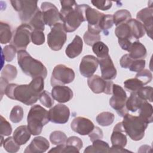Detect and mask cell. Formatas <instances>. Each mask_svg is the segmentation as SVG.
<instances>
[{"label": "cell", "instance_id": "obj_1", "mask_svg": "<svg viewBox=\"0 0 153 153\" xmlns=\"http://www.w3.org/2000/svg\"><path fill=\"white\" fill-rule=\"evenodd\" d=\"M44 79L42 76H37L32 78L29 84H8L5 88V94L11 99L18 100L27 106L33 105L44 91Z\"/></svg>", "mask_w": 153, "mask_h": 153}, {"label": "cell", "instance_id": "obj_2", "mask_svg": "<svg viewBox=\"0 0 153 153\" xmlns=\"http://www.w3.org/2000/svg\"><path fill=\"white\" fill-rule=\"evenodd\" d=\"M60 11L62 22L66 32H73L78 29L81 23L86 21L85 10L87 4L78 5L75 1H60Z\"/></svg>", "mask_w": 153, "mask_h": 153}, {"label": "cell", "instance_id": "obj_3", "mask_svg": "<svg viewBox=\"0 0 153 153\" xmlns=\"http://www.w3.org/2000/svg\"><path fill=\"white\" fill-rule=\"evenodd\" d=\"M17 62L23 72L32 78L37 76L46 78L47 70L45 66L39 60L33 59L25 50L18 51Z\"/></svg>", "mask_w": 153, "mask_h": 153}, {"label": "cell", "instance_id": "obj_4", "mask_svg": "<svg viewBox=\"0 0 153 153\" xmlns=\"http://www.w3.org/2000/svg\"><path fill=\"white\" fill-rule=\"evenodd\" d=\"M50 121L48 114L45 109L39 105L32 106L27 114V128L32 135L41 133L42 127Z\"/></svg>", "mask_w": 153, "mask_h": 153}, {"label": "cell", "instance_id": "obj_5", "mask_svg": "<svg viewBox=\"0 0 153 153\" xmlns=\"http://www.w3.org/2000/svg\"><path fill=\"white\" fill-rule=\"evenodd\" d=\"M122 124L126 134L134 141L143 139L148 125L139 116L132 115L128 113L123 117Z\"/></svg>", "mask_w": 153, "mask_h": 153}, {"label": "cell", "instance_id": "obj_6", "mask_svg": "<svg viewBox=\"0 0 153 153\" xmlns=\"http://www.w3.org/2000/svg\"><path fill=\"white\" fill-rule=\"evenodd\" d=\"M11 4L14 10L19 13V18L24 23H29L39 10L36 1H11Z\"/></svg>", "mask_w": 153, "mask_h": 153}, {"label": "cell", "instance_id": "obj_7", "mask_svg": "<svg viewBox=\"0 0 153 153\" xmlns=\"http://www.w3.org/2000/svg\"><path fill=\"white\" fill-rule=\"evenodd\" d=\"M112 96L109 99L110 106L115 110L119 116L123 117L128 113L126 106L127 99L125 90L118 84L112 85Z\"/></svg>", "mask_w": 153, "mask_h": 153}, {"label": "cell", "instance_id": "obj_8", "mask_svg": "<svg viewBox=\"0 0 153 153\" xmlns=\"http://www.w3.org/2000/svg\"><path fill=\"white\" fill-rule=\"evenodd\" d=\"M66 39L67 34L64 29L63 23L54 25L47 35V44L53 51L61 50Z\"/></svg>", "mask_w": 153, "mask_h": 153}, {"label": "cell", "instance_id": "obj_9", "mask_svg": "<svg viewBox=\"0 0 153 153\" xmlns=\"http://www.w3.org/2000/svg\"><path fill=\"white\" fill-rule=\"evenodd\" d=\"M75 76L73 69L65 65H57L54 68L51 74V85L55 86L69 84L74 80Z\"/></svg>", "mask_w": 153, "mask_h": 153}, {"label": "cell", "instance_id": "obj_10", "mask_svg": "<svg viewBox=\"0 0 153 153\" xmlns=\"http://www.w3.org/2000/svg\"><path fill=\"white\" fill-rule=\"evenodd\" d=\"M33 29L28 23H23L16 29L11 44L17 50H25L31 41V34Z\"/></svg>", "mask_w": 153, "mask_h": 153}, {"label": "cell", "instance_id": "obj_11", "mask_svg": "<svg viewBox=\"0 0 153 153\" xmlns=\"http://www.w3.org/2000/svg\"><path fill=\"white\" fill-rule=\"evenodd\" d=\"M87 84L94 93H104L106 94H111L112 93L113 82L111 80H106L97 75L88 78Z\"/></svg>", "mask_w": 153, "mask_h": 153}, {"label": "cell", "instance_id": "obj_12", "mask_svg": "<svg viewBox=\"0 0 153 153\" xmlns=\"http://www.w3.org/2000/svg\"><path fill=\"white\" fill-rule=\"evenodd\" d=\"M41 8L42 11L45 25L51 27L58 23H62L60 12L53 4L50 2H43L41 3Z\"/></svg>", "mask_w": 153, "mask_h": 153}, {"label": "cell", "instance_id": "obj_13", "mask_svg": "<svg viewBox=\"0 0 153 153\" xmlns=\"http://www.w3.org/2000/svg\"><path fill=\"white\" fill-rule=\"evenodd\" d=\"M48 114L50 121L56 124H63L68 121L70 110L67 106L59 103L51 108Z\"/></svg>", "mask_w": 153, "mask_h": 153}, {"label": "cell", "instance_id": "obj_14", "mask_svg": "<svg viewBox=\"0 0 153 153\" xmlns=\"http://www.w3.org/2000/svg\"><path fill=\"white\" fill-rule=\"evenodd\" d=\"M94 127L93 123L87 118L77 117L71 123V129L80 135H88Z\"/></svg>", "mask_w": 153, "mask_h": 153}, {"label": "cell", "instance_id": "obj_15", "mask_svg": "<svg viewBox=\"0 0 153 153\" xmlns=\"http://www.w3.org/2000/svg\"><path fill=\"white\" fill-rule=\"evenodd\" d=\"M105 14L97 10L91 8L87 5L85 10V19L88 22V31L100 33L101 30L99 26L100 20Z\"/></svg>", "mask_w": 153, "mask_h": 153}, {"label": "cell", "instance_id": "obj_16", "mask_svg": "<svg viewBox=\"0 0 153 153\" xmlns=\"http://www.w3.org/2000/svg\"><path fill=\"white\" fill-rule=\"evenodd\" d=\"M98 59L92 55L84 56L79 65L80 74L84 77L89 78L93 75L97 69Z\"/></svg>", "mask_w": 153, "mask_h": 153}, {"label": "cell", "instance_id": "obj_17", "mask_svg": "<svg viewBox=\"0 0 153 153\" xmlns=\"http://www.w3.org/2000/svg\"><path fill=\"white\" fill-rule=\"evenodd\" d=\"M102 77L106 80H112L117 76V72L109 55L98 59Z\"/></svg>", "mask_w": 153, "mask_h": 153}, {"label": "cell", "instance_id": "obj_18", "mask_svg": "<svg viewBox=\"0 0 153 153\" xmlns=\"http://www.w3.org/2000/svg\"><path fill=\"white\" fill-rule=\"evenodd\" d=\"M51 95L54 100L59 103H66L73 97V91L68 86L55 85L51 90Z\"/></svg>", "mask_w": 153, "mask_h": 153}, {"label": "cell", "instance_id": "obj_19", "mask_svg": "<svg viewBox=\"0 0 153 153\" xmlns=\"http://www.w3.org/2000/svg\"><path fill=\"white\" fill-rule=\"evenodd\" d=\"M50 147L48 140L42 137L38 136L33 138L31 143L26 148L25 153H43Z\"/></svg>", "mask_w": 153, "mask_h": 153}, {"label": "cell", "instance_id": "obj_20", "mask_svg": "<svg viewBox=\"0 0 153 153\" xmlns=\"http://www.w3.org/2000/svg\"><path fill=\"white\" fill-rule=\"evenodd\" d=\"M111 141L112 146L122 148H124L126 146L127 139L122 122L118 123L114 127V130L111 136Z\"/></svg>", "mask_w": 153, "mask_h": 153}, {"label": "cell", "instance_id": "obj_21", "mask_svg": "<svg viewBox=\"0 0 153 153\" xmlns=\"http://www.w3.org/2000/svg\"><path fill=\"white\" fill-rule=\"evenodd\" d=\"M83 43L81 38L75 35L73 41L67 46L65 50L66 55L70 59H74L78 56L82 51Z\"/></svg>", "mask_w": 153, "mask_h": 153}, {"label": "cell", "instance_id": "obj_22", "mask_svg": "<svg viewBox=\"0 0 153 153\" xmlns=\"http://www.w3.org/2000/svg\"><path fill=\"white\" fill-rule=\"evenodd\" d=\"M128 51L130 57L133 60L144 59L147 54L145 47L139 41L132 42Z\"/></svg>", "mask_w": 153, "mask_h": 153}, {"label": "cell", "instance_id": "obj_23", "mask_svg": "<svg viewBox=\"0 0 153 153\" xmlns=\"http://www.w3.org/2000/svg\"><path fill=\"white\" fill-rule=\"evenodd\" d=\"M31 133L27 128V126H20L16 128L13 133V138L20 145H25L31 136Z\"/></svg>", "mask_w": 153, "mask_h": 153}, {"label": "cell", "instance_id": "obj_24", "mask_svg": "<svg viewBox=\"0 0 153 153\" xmlns=\"http://www.w3.org/2000/svg\"><path fill=\"white\" fill-rule=\"evenodd\" d=\"M130 27L132 38L134 39H139L144 36L145 30L142 23L136 19H130L126 22Z\"/></svg>", "mask_w": 153, "mask_h": 153}, {"label": "cell", "instance_id": "obj_25", "mask_svg": "<svg viewBox=\"0 0 153 153\" xmlns=\"http://www.w3.org/2000/svg\"><path fill=\"white\" fill-rule=\"evenodd\" d=\"M109 145L107 142L103 141L101 139H99L93 142V144L87 146L85 149L84 152H109Z\"/></svg>", "mask_w": 153, "mask_h": 153}, {"label": "cell", "instance_id": "obj_26", "mask_svg": "<svg viewBox=\"0 0 153 153\" xmlns=\"http://www.w3.org/2000/svg\"><path fill=\"white\" fill-rule=\"evenodd\" d=\"M145 101L146 100L140 98L136 93H131L130 97L126 100V106L128 111L134 112L139 110Z\"/></svg>", "mask_w": 153, "mask_h": 153}, {"label": "cell", "instance_id": "obj_27", "mask_svg": "<svg viewBox=\"0 0 153 153\" xmlns=\"http://www.w3.org/2000/svg\"><path fill=\"white\" fill-rule=\"evenodd\" d=\"M152 106L148 101H145L139 109V117L149 124L152 122Z\"/></svg>", "mask_w": 153, "mask_h": 153}, {"label": "cell", "instance_id": "obj_28", "mask_svg": "<svg viewBox=\"0 0 153 153\" xmlns=\"http://www.w3.org/2000/svg\"><path fill=\"white\" fill-rule=\"evenodd\" d=\"M115 33L118 39H133L130 29L127 23H124L117 26Z\"/></svg>", "mask_w": 153, "mask_h": 153}, {"label": "cell", "instance_id": "obj_29", "mask_svg": "<svg viewBox=\"0 0 153 153\" xmlns=\"http://www.w3.org/2000/svg\"><path fill=\"white\" fill-rule=\"evenodd\" d=\"M12 31L10 26L2 22H0V41L2 44L10 42L12 38Z\"/></svg>", "mask_w": 153, "mask_h": 153}, {"label": "cell", "instance_id": "obj_30", "mask_svg": "<svg viewBox=\"0 0 153 153\" xmlns=\"http://www.w3.org/2000/svg\"><path fill=\"white\" fill-rule=\"evenodd\" d=\"M28 24L32 27L33 30L44 31L45 29V23L43 19L42 12L39 10Z\"/></svg>", "mask_w": 153, "mask_h": 153}, {"label": "cell", "instance_id": "obj_31", "mask_svg": "<svg viewBox=\"0 0 153 153\" xmlns=\"http://www.w3.org/2000/svg\"><path fill=\"white\" fill-rule=\"evenodd\" d=\"M113 16L114 24L117 26L120 24L126 23L128 20L131 19L130 13L125 9L120 10L116 11Z\"/></svg>", "mask_w": 153, "mask_h": 153}, {"label": "cell", "instance_id": "obj_32", "mask_svg": "<svg viewBox=\"0 0 153 153\" xmlns=\"http://www.w3.org/2000/svg\"><path fill=\"white\" fill-rule=\"evenodd\" d=\"M124 88L130 93H136L144 86L143 83L137 78H130L124 82Z\"/></svg>", "mask_w": 153, "mask_h": 153}, {"label": "cell", "instance_id": "obj_33", "mask_svg": "<svg viewBox=\"0 0 153 153\" xmlns=\"http://www.w3.org/2000/svg\"><path fill=\"white\" fill-rule=\"evenodd\" d=\"M114 118L115 115L113 113L110 112H102L97 115L96 120L99 125L105 127L111 125L114 122Z\"/></svg>", "mask_w": 153, "mask_h": 153}, {"label": "cell", "instance_id": "obj_34", "mask_svg": "<svg viewBox=\"0 0 153 153\" xmlns=\"http://www.w3.org/2000/svg\"><path fill=\"white\" fill-rule=\"evenodd\" d=\"M92 50L96 56L99 58H103L109 55V48L103 42L98 41L92 45Z\"/></svg>", "mask_w": 153, "mask_h": 153}, {"label": "cell", "instance_id": "obj_35", "mask_svg": "<svg viewBox=\"0 0 153 153\" xmlns=\"http://www.w3.org/2000/svg\"><path fill=\"white\" fill-rule=\"evenodd\" d=\"M114 25L113 16L111 14H104L100 20L99 23V27L104 33L105 35H108L109 33L108 30L111 29Z\"/></svg>", "mask_w": 153, "mask_h": 153}, {"label": "cell", "instance_id": "obj_36", "mask_svg": "<svg viewBox=\"0 0 153 153\" xmlns=\"http://www.w3.org/2000/svg\"><path fill=\"white\" fill-rule=\"evenodd\" d=\"M17 75V68L11 65H7L4 66L1 72V77L4 78L8 81L14 79Z\"/></svg>", "mask_w": 153, "mask_h": 153}, {"label": "cell", "instance_id": "obj_37", "mask_svg": "<svg viewBox=\"0 0 153 153\" xmlns=\"http://www.w3.org/2000/svg\"><path fill=\"white\" fill-rule=\"evenodd\" d=\"M50 142L55 145L66 143L67 136L65 133L61 131H54L50 135Z\"/></svg>", "mask_w": 153, "mask_h": 153}, {"label": "cell", "instance_id": "obj_38", "mask_svg": "<svg viewBox=\"0 0 153 153\" xmlns=\"http://www.w3.org/2000/svg\"><path fill=\"white\" fill-rule=\"evenodd\" d=\"M4 149L10 153L17 152L20 149V145H19L14 139L13 137L10 136L5 139L3 142Z\"/></svg>", "mask_w": 153, "mask_h": 153}, {"label": "cell", "instance_id": "obj_39", "mask_svg": "<svg viewBox=\"0 0 153 153\" xmlns=\"http://www.w3.org/2000/svg\"><path fill=\"white\" fill-rule=\"evenodd\" d=\"M23 118V109L20 106H15L13 108L10 114V119L14 123L20 122Z\"/></svg>", "mask_w": 153, "mask_h": 153}, {"label": "cell", "instance_id": "obj_40", "mask_svg": "<svg viewBox=\"0 0 153 153\" xmlns=\"http://www.w3.org/2000/svg\"><path fill=\"white\" fill-rule=\"evenodd\" d=\"M83 38L85 43L87 45L92 46L96 42L100 41L101 37L100 33L87 30L85 32Z\"/></svg>", "mask_w": 153, "mask_h": 153}, {"label": "cell", "instance_id": "obj_41", "mask_svg": "<svg viewBox=\"0 0 153 153\" xmlns=\"http://www.w3.org/2000/svg\"><path fill=\"white\" fill-rule=\"evenodd\" d=\"M39 100L40 103L46 108H51L53 106L54 101L52 97L51 93L46 90H44L39 96Z\"/></svg>", "mask_w": 153, "mask_h": 153}, {"label": "cell", "instance_id": "obj_42", "mask_svg": "<svg viewBox=\"0 0 153 153\" xmlns=\"http://www.w3.org/2000/svg\"><path fill=\"white\" fill-rule=\"evenodd\" d=\"M153 88L151 86H145L141 87L137 92V94L140 98L143 100L149 101L150 102H152V96Z\"/></svg>", "mask_w": 153, "mask_h": 153}, {"label": "cell", "instance_id": "obj_43", "mask_svg": "<svg viewBox=\"0 0 153 153\" xmlns=\"http://www.w3.org/2000/svg\"><path fill=\"white\" fill-rule=\"evenodd\" d=\"M153 18V9L152 7H146L139 11L136 15V20L140 23Z\"/></svg>", "mask_w": 153, "mask_h": 153}, {"label": "cell", "instance_id": "obj_44", "mask_svg": "<svg viewBox=\"0 0 153 153\" xmlns=\"http://www.w3.org/2000/svg\"><path fill=\"white\" fill-rule=\"evenodd\" d=\"M16 51V48L12 44L5 46L2 49V52L4 56L5 60L8 62L12 61L15 57Z\"/></svg>", "mask_w": 153, "mask_h": 153}, {"label": "cell", "instance_id": "obj_45", "mask_svg": "<svg viewBox=\"0 0 153 153\" xmlns=\"http://www.w3.org/2000/svg\"><path fill=\"white\" fill-rule=\"evenodd\" d=\"M45 40V35L43 31L33 30L31 34V41L33 44L40 45L44 43Z\"/></svg>", "mask_w": 153, "mask_h": 153}, {"label": "cell", "instance_id": "obj_46", "mask_svg": "<svg viewBox=\"0 0 153 153\" xmlns=\"http://www.w3.org/2000/svg\"><path fill=\"white\" fill-rule=\"evenodd\" d=\"M12 132L11 124L1 115L0 120V134L1 136H10Z\"/></svg>", "mask_w": 153, "mask_h": 153}, {"label": "cell", "instance_id": "obj_47", "mask_svg": "<svg viewBox=\"0 0 153 153\" xmlns=\"http://www.w3.org/2000/svg\"><path fill=\"white\" fill-rule=\"evenodd\" d=\"M135 77L139 79L143 83L144 85L149 83L152 79V74L148 69H143L142 71L137 72Z\"/></svg>", "mask_w": 153, "mask_h": 153}, {"label": "cell", "instance_id": "obj_48", "mask_svg": "<svg viewBox=\"0 0 153 153\" xmlns=\"http://www.w3.org/2000/svg\"><path fill=\"white\" fill-rule=\"evenodd\" d=\"M66 145L75 148L78 151H79V150L82 148L83 146L82 140L79 137L76 136H71L67 138V140L66 141Z\"/></svg>", "mask_w": 153, "mask_h": 153}, {"label": "cell", "instance_id": "obj_49", "mask_svg": "<svg viewBox=\"0 0 153 153\" xmlns=\"http://www.w3.org/2000/svg\"><path fill=\"white\" fill-rule=\"evenodd\" d=\"M145 64L146 62L144 59L133 60L128 69L131 71L139 72L144 69L145 67Z\"/></svg>", "mask_w": 153, "mask_h": 153}, {"label": "cell", "instance_id": "obj_50", "mask_svg": "<svg viewBox=\"0 0 153 153\" xmlns=\"http://www.w3.org/2000/svg\"><path fill=\"white\" fill-rule=\"evenodd\" d=\"M91 2L97 8H98L100 10H103V11H106V10H109V8H111V7L112 5V2L110 1L94 0V1H91Z\"/></svg>", "mask_w": 153, "mask_h": 153}, {"label": "cell", "instance_id": "obj_51", "mask_svg": "<svg viewBox=\"0 0 153 153\" xmlns=\"http://www.w3.org/2000/svg\"><path fill=\"white\" fill-rule=\"evenodd\" d=\"M88 136L90 137V140L93 142L94 140L102 139L103 136V133L102 130L97 126H94L93 130L88 134Z\"/></svg>", "mask_w": 153, "mask_h": 153}, {"label": "cell", "instance_id": "obj_52", "mask_svg": "<svg viewBox=\"0 0 153 153\" xmlns=\"http://www.w3.org/2000/svg\"><path fill=\"white\" fill-rule=\"evenodd\" d=\"M133 59H131L128 54H126L123 55L120 60V63L121 66L124 69H128Z\"/></svg>", "mask_w": 153, "mask_h": 153}, {"label": "cell", "instance_id": "obj_53", "mask_svg": "<svg viewBox=\"0 0 153 153\" xmlns=\"http://www.w3.org/2000/svg\"><path fill=\"white\" fill-rule=\"evenodd\" d=\"M131 40L130 39H118V44L121 48L126 51H128L131 45Z\"/></svg>", "mask_w": 153, "mask_h": 153}, {"label": "cell", "instance_id": "obj_54", "mask_svg": "<svg viewBox=\"0 0 153 153\" xmlns=\"http://www.w3.org/2000/svg\"><path fill=\"white\" fill-rule=\"evenodd\" d=\"M8 85V81L4 79L2 77H1V99L3 96V94H5V90L7 85Z\"/></svg>", "mask_w": 153, "mask_h": 153}, {"label": "cell", "instance_id": "obj_55", "mask_svg": "<svg viewBox=\"0 0 153 153\" xmlns=\"http://www.w3.org/2000/svg\"><path fill=\"white\" fill-rule=\"evenodd\" d=\"M131 152L128 150L125 149L124 148L120 147V146H112L111 148H109V152Z\"/></svg>", "mask_w": 153, "mask_h": 153}]
</instances>
